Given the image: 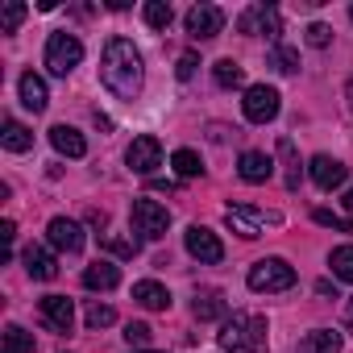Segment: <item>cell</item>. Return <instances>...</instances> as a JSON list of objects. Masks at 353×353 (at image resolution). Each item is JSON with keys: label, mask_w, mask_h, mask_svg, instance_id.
<instances>
[{"label": "cell", "mask_w": 353, "mask_h": 353, "mask_svg": "<svg viewBox=\"0 0 353 353\" xmlns=\"http://www.w3.org/2000/svg\"><path fill=\"white\" fill-rule=\"evenodd\" d=\"M100 79L117 100H133L141 92V54L129 38H108L100 54Z\"/></svg>", "instance_id": "obj_1"}, {"label": "cell", "mask_w": 353, "mask_h": 353, "mask_svg": "<svg viewBox=\"0 0 353 353\" xmlns=\"http://www.w3.org/2000/svg\"><path fill=\"white\" fill-rule=\"evenodd\" d=\"M221 349L225 353H266V320L254 312H233L221 324Z\"/></svg>", "instance_id": "obj_2"}, {"label": "cell", "mask_w": 353, "mask_h": 353, "mask_svg": "<svg viewBox=\"0 0 353 353\" xmlns=\"http://www.w3.org/2000/svg\"><path fill=\"white\" fill-rule=\"evenodd\" d=\"M245 283H250V291H258V295H279V291H291V287H295V266H291L287 258H262V262L250 266Z\"/></svg>", "instance_id": "obj_3"}, {"label": "cell", "mask_w": 353, "mask_h": 353, "mask_svg": "<svg viewBox=\"0 0 353 353\" xmlns=\"http://www.w3.org/2000/svg\"><path fill=\"white\" fill-rule=\"evenodd\" d=\"M225 225H229L237 237L254 241V237H262L266 229H279V225H283V216H279V212H266V208H254V204H229Z\"/></svg>", "instance_id": "obj_4"}, {"label": "cell", "mask_w": 353, "mask_h": 353, "mask_svg": "<svg viewBox=\"0 0 353 353\" xmlns=\"http://www.w3.org/2000/svg\"><path fill=\"white\" fill-rule=\"evenodd\" d=\"M79 63H83V42H79L75 34L59 30V34H50V38H46V71H50V75L67 79Z\"/></svg>", "instance_id": "obj_5"}, {"label": "cell", "mask_w": 353, "mask_h": 353, "mask_svg": "<svg viewBox=\"0 0 353 353\" xmlns=\"http://www.w3.org/2000/svg\"><path fill=\"white\" fill-rule=\"evenodd\" d=\"M133 229L141 233V237H150V241H158V237H166V229H170V212H166V204H158V200H133Z\"/></svg>", "instance_id": "obj_6"}, {"label": "cell", "mask_w": 353, "mask_h": 353, "mask_svg": "<svg viewBox=\"0 0 353 353\" xmlns=\"http://www.w3.org/2000/svg\"><path fill=\"white\" fill-rule=\"evenodd\" d=\"M237 30H241V34H266L270 42H279V34H283V17H279L274 5H250V9L237 17Z\"/></svg>", "instance_id": "obj_7"}, {"label": "cell", "mask_w": 353, "mask_h": 353, "mask_svg": "<svg viewBox=\"0 0 353 353\" xmlns=\"http://www.w3.org/2000/svg\"><path fill=\"white\" fill-rule=\"evenodd\" d=\"M241 112H245V121H254V125H266V121H274V117H279V92H274V88H266V83H254V88H245Z\"/></svg>", "instance_id": "obj_8"}, {"label": "cell", "mask_w": 353, "mask_h": 353, "mask_svg": "<svg viewBox=\"0 0 353 353\" xmlns=\"http://www.w3.org/2000/svg\"><path fill=\"white\" fill-rule=\"evenodd\" d=\"M125 162H129L133 174H154V166H162V141L154 133L133 137V145L125 150Z\"/></svg>", "instance_id": "obj_9"}, {"label": "cell", "mask_w": 353, "mask_h": 353, "mask_svg": "<svg viewBox=\"0 0 353 353\" xmlns=\"http://www.w3.org/2000/svg\"><path fill=\"white\" fill-rule=\"evenodd\" d=\"M183 241H188V254H192L196 262H204V266H216V262H225V245H221V237H216L212 229H204V225H192V229L183 233Z\"/></svg>", "instance_id": "obj_10"}, {"label": "cell", "mask_w": 353, "mask_h": 353, "mask_svg": "<svg viewBox=\"0 0 353 353\" xmlns=\"http://www.w3.org/2000/svg\"><path fill=\"white\" fill-rule=\"evenodd\" d=\"M307 174H312V183H316L320 192H332V188H341V183L349 179V166H345L341 158H328V154H316V158L307 162Z\"/></svg>", "instance_id": "obj_11"}, {"label": "cell", "mask_w": 353, "mask_h": 353, "mask_svg": "<svg viewBox=\"0 0 353 353\" xmlns=\"http://www.w3.org/2000/svg\"><path fill=\"white\" fill-rule=\"evenodd\" d=\"M225 30V13L216 9V5H196V9H188V34L196 38V42H208V38H216Z\"/></svg>", "instance_id": "obj_12"}, {"label": "cell", "mask_w": 353, "mask_h": 353, "mask_svg": "<svg viewBox=\"0 0 353 353\" xmlns=\"http://www.w3.org/2000/svg\"><path fill=\"white\" fill-rule=\"evenodd\" d=\"M46 237H50V245H54L59 254H79V250H83V229H79V221H71V216H54V221L46 225Z\"/></svg>", "instance_id": "obj_13"}, {"label": "cell", "mask_w": 353, "mask_h": 353, "mask_svg": "<svg viewBox=\"0 0 353 353\" xmlns=\"http://www.w3.org/2000/svg\"><path fill=\"white\" fill-rule=\"evenodd\" d=\"M38 312H42V320H46L54 332H71V328H75V303H71L67 295H46V299L38 303Z\"/></svg>", "instance_id": "obj_14"}, {"label": "cell", "mask_w": 353, "mask_h": 353, "mask_svg": "<svg viewBox=\"0 0 353 353\" xmlns=\"http://www.w3.org/2000/svg\"><path fill=\"white\" fill-rule=\"evenodd\" d=\"M21 262H26L30 279H38V283H50V279L59 274V262H54V254H50L46 245H26V250H21Z\"/></svg>", "instance_id": "obj_15"}, {"label": "cell", "mask_w": 353, "mask_h": 353, "mask_svg": "<svg viewBox=\"0 0 353 353\" xmlns=\"http://www.w3.org/2000/svg\"><path fill=\"white\" fill-rule=\"evenodd\" d=\"M237 174L245 183H266L270 174H274V162H270V154H262V150H245L241 158H237Z\"/></svg>", "instance_id": "obj_16"}, {"label": "cell", "mask_w": 353, "mask_h": 353, "mask_svg": "<svg viewBox=\"0 0 353 353\" xmlns=\"http://www.w3.org/2000/svg\"><path fill=\"white\" fill-rule=\"evenodd\" d=\"M192 316H196L200 324H208V320H229V299H225L221 291H200V295L192 299Z\"/></svg>", "instance_id": "obj_17"}, {"label": "cell", "mask_w": 353, "mask_h": 353, "mask_svg": "<svg viewBox=\"0 0 353 353\" xmlns=\"http://www.w3.org/2000/svg\"><path fill=\"white\" fill-rule=\"evenodd\" d=\"M133 299H137L145 312H166V307H170V291H166L162 283H154V279L133 283Z\"/></svg>", "instance_id": "obj_18"}, {"label": "cell", "mask_w": 353, "mask_h": 353, "mask_svg": "<svg viewBox=\"0 0 353 353\" xmlns=\"http://www.w3.org/2000/svg\"><path fill=\"white\" fill-rule=\"evenodd\" d=\"M17 92H21V104H26L30 112H42V108L50 104V96H46V79H42V75H34V71H26V75H21Z\"/></svg>", "instance_id": "obj_19"}, {"label": "cell", "mask_w": 353, "mask_h": 353, "mask_svg": "<svg viewBox=\"0 0 353 353\" xmlns=\"http://www.w3.org/2000/svg\"><path fill=\"white\" fill-rule=\"evenodd\" d=\"M50 145H54L59 154H67V158H83V154H88L83 133L71 129V125H54V129H50Z\"/></svg>", "instance_id": "obj_20"}, {"label": "cell", "mask_w": 353, "mask_h": 353, "mask_svg": "<svg viewBox=\"0 0 353 353\" xmlns=\"http://www.w3.org/2000/svg\"><path fill=\"white\" fill-rule=\"evenodd\" d=\"M341 332L336 328H312L303 341H299V349L295 353H341Z\"/></svg>", "instance_id": "obj_21"}, {"label": "cell", "mask_w": 353, "mask_h": 353, "mask_svg": "<svg viewBox=\"0 0 353 353\" xmlns=\"http://www.w3.org/2000/svg\"><path fill=\"white\" fill-rule=\"evenodd\" d=\"M279 158H283V188L287 192H299V174H303V166H299V154H295V141L291 137H279Z\"/></svg>", "instance_id": "obj_22"}, {"label": "cell", "mask_w": 353, "mask_h": 353, "mask_svg": "<svg viewBox=\"0 0 353 353\" xmlns=\"http://www.w3.org/2000/svg\"><path fill=\"white\" fill-rule=\"evenodd\" d=\"M121 283V270L112 266V262H92L88 270H83V287L88 291H112Z\"/></svg>", "instance_id": "obj_23"}, {"label": "cell", "mask_w": 353, "mask_h": 353, "mask_svg": "<svg viewBox=\"0 0 353 353\" xmlns=\"http://www.w3.org/2000/svg\"><path fill=\"white\" fill-rule=\"evenodd\" d=\"M0 141H5V150H13V154L34 150V133H30L21 121H5V133H0Z\"/></svg>", "instance_id": "obj_24"}, {"label": "cell", "mask_w": 353, "mask_h": 353, "mask_svg": "<svg viewBox=\"0 0 353 353\" xmlns=\"http://www.w3.org/2000/svg\"><path fill=\"white\" fill-rule=\"evenodd\" d=\"M170 166H174L179 179H200V174H204V162H200L196 150H174L170 154Z\"/></svg>", "instance_id": "obj_25"}, {"label": "cell", "mask_w": 353, "mask_h": 353, "mask_svg": "<svg viewBox=\"0 0 353 353\" xmlns=\"http://www.w3.org/2000/svg\"><path fill=\"white\" fill-rule=\"evenodd\" d=\"M212 79H216V88H241V83H245V67L233 63V59H221V63L212 67Z\"/></svg>", "instance_id": "obj_26"}, {"label": "cell", "mask_w": 353, "mask_h": 353, "mask_svg": "<svg viewBox=\"0 0 353 353\" xmlns=\"http://www.w3.org/2000/svg\"><path fill=\"white\" fill-rule=\"evenodd\" d=\"M328 266H332V274H336L341 283H353V245H336V250L328 254Z\"/></svg>", "instance_id": "obj_27"}, {"label": "cell", "mask_w": 353, "mask_h": 353, "mask_svg": "<svg viewBox=\"0 0 353 353\" xmlns=\"http://www.w3.org/2000/svg\"><path fill=\"white\" fill-rule=\"evenodd\" d=\"M270 67H274V71H283V75H295V71H299V54H295L291 46L274 42V46H270Z\"/></svg>", "instance_id": "obj_28"}, {"label": "cell", "mask_w": 353, "mask_h": 353, "mask_svg": "<svg viewBox=\"0 0 353 353\" xmlns=\"http://www.w3.org/2000/svg\"><path fill=\"white\" fill-rule=\"evenodd\" d=\"M141 17H145V26H150V30H166V26L174 21V13H170L166 0H150V5L141 9Z\"/></svg>", "instance_id": "obj_29"}, {"label": "cell", "mask_w": 353, "mask_h": 353, "mask_svg": "<svg viewBox=\"0 0 353 353\" xmlns=\"http://www.w3.org/2000/svg\"><path fill=\"white\" fill-rule=\"evenodd\" d=\"M112 320H117V312H112L108 303H100V299H92V303H88V312H83V324H88V328H96V332H100V328H108Z\"/></svg>", "instance_id": "obj_30"}, {"label": "cell", "mask_w": 353, "mask_h": 353, "mask_svg": "<svg viewBox=\"0 0 353 353\" xmlns=\"http://www.w3.org/2000/svg\"><path fill=\"white\" fill-rule=\"evenodd\" d=\"M5 353H34V336L21 324H9L5 328Z\"/></svg>", "instance_id": "obj_31"}, {"label": "cell", "mask_w": 353, "mask_h": 353, "mask_svg": "<svg viewBox=\"0 0 353 353\" xmlns=\"http://www.w3.org/2000/svg\"><path fill=\"white\" fill-rule=\"evenodd\" d=\"M26 21V5H17V0H9L5 9H0V34H17V26Z\"/></svg>", "instance_id": "obj_32"}, {"label": "cell", "mask_w": 353, "mask_h": 353, "mask_svg": "<svg viewBox=\"0 0 353 353\" xmlns=\"http://www.w3.org/2000/svg\"><path fill=\"white\" fill-rule=\"evenodd\" d=\"M312 221L324 225V229H332V233H353V221H345V216H336V212H328V208H316Z\"/></svg>", "instance_id": "obj_33"}, {"label": "cell", "mask_w": 353, "mask_h": 353, "mask_svg": "<svg viewBox=\"0 0 353 353\" xmlns=\"http://www.w3.org/2000/svg\"><path fill=\"white\" fill-rule=\"evenodd\" d=\"M104 250L117 258H133L137 254V237H104Z\"/></svg>", "instance_id": "obj_34"}, {"label": "cell", "mask_w": 353, "mask_h": 353, "mask_svg": "<svg viewBox=\"0 0 353 353\" xmlns=\"http://www.w3.org/2000/svg\"><path fill=\"white\" fill-rule=\"evenodd\" d=\"M328 42H332V26H324V21L307 26V46H312V50H324Z\"/></svg>", "instance_id": "obj_35"}, {"label": "cell", "mask_w": 353, "mask_h": 353, "mask_svg": "<svg viewBox=\"0 0 353 353\" xmlns=\"http://www.w3.org/2000/svg\"><path fill=\"white\" fill-rule=\"evenodd\" d=\"M125 341H129V349H145L150 345V324H129L125 328Z\"/></svg>", "instance_id": "obj_36"}, {"label": "cell", "mask_w": 353, "mask_h": 353, "mask_svg": "<svg viewBox=\"0 0 353 353\" xmlns=\"http://www.w3.org/2000/svg\"><path fill=\"white\" fill-rule=\"evenodd\" d=\"M196 67H200V59L188 50V54H179V67H174V75H179V79H192V75H196Z\"/></svg>", "instance_id": "obj_37"}, {"label": "cell", "mask_w": 353, "mask_h": 353, "mask_svg": "<svg viewBox=\"0 0 353 353\" xmlns=\"http://www.w3.org/2000/svg\"><path fill=\"white\" fill-rule=\"evenodd\" d=\"M88 225H92V229H104V225H108V216H104L100 208H92V212H88Z\"/></svg>", "instance_id": "obj_38"}, {"label": "cell", "mask_w": 353, "mask_h": 353, "mask_svg": "<svg viewBox=\"0 0 353 353\" xmlns=\"http://www.w3.org/2000/svg\"><path fill=\"white\" fill-rule=\"evenodd\" d=\"M150 188H154V192H166V196L174 192V183H170V179H150Z\"/></svg>", "instance_id": "obj_39"}, {"label": "cell", "mask_w": 353, "mask_h": 353, "mask_svg": "<svg viewBox=\"0 0 353 353\" xmlns=\"http://www.w3.org/2000/svg\"><path fill=\"white\" fill-rule=\"evenodd\" d=\"M0 237L13 241V237H17V225H13V221H5V225H0Z\"/></svg>", "instance_id": "obj_40"}, {"label": "cell", "mask_w": 353, "mask_h": 353, "mask_svg": "<svg viewBox=\"0 0 353 353\" xmlns=\"http://www.w3.org/2000/svg\"><path fill=\"white\" fill-rule=\"evenodd\" d=\"M341 204H345V212H349V216H353V188H349V192H345V200H341Z\"/></svg>", "instance_id": "obj_41"}, {"label": "cell", "mask_w": 353, "mask_h": 353, "mask_svg": "<svg viewBox=\"0 0 353 353\" xmlns=\"http://www.w3.org/2000/svg\"><path fill=\"white\" fill-rule=\"evenodd\" d=\"M345 320L353 324V295H349V303H345Z\"/></svg>", "instance_id": "obj_42"}, {"label": "cell", "mask_w": 353, "mask_h": 353, "mask_svg": "<svg viewBox=\"0 0 353 353\" xmlns=\"http://www.w3.org/2000/svg\"><path fill=\"white\" fill-rule=\"evenodd\" d=\"M345 100H349V108H353V79H349V88H345Z\"/></svg>", "instance_id": "obj_43"}, {"label": "cell", "mask_w": 353, "mask_h": 353, "mask_svg": "<svg viewBox=\"0 0 353 353\" xmlns=\"http://www.w3.org/2000/svg\"><path fill=\"white\" fill-rule=\"evenodd\" d=\"M129 353H154V349H129Z\"/></svg>", "instance_id": "obj_44"}, {"label": "cell", "mask_w": 353, "mask_h": 353, "mask_svg": "<svg viewBox=\"0 0 353 353\" xmlns=\"http://www.w3.org/2000/svg\"><path fill=\"white\" fill-rule=\"evenodd\" d=\"M349 21H353V9H349Z\"/></svg>", "instance_id": "obj_45"}]
</instances>
